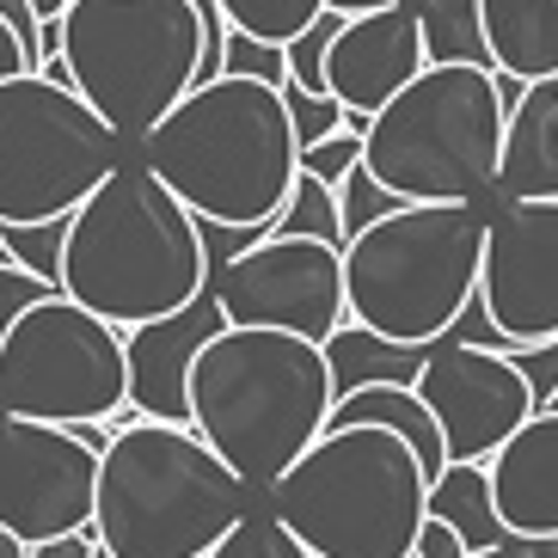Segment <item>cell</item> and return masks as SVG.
<instances>
[{
    "mask_svg": "<svg viewBox=\"0 0 558 558\" xmlns=\"http://www.w3.org/2000/svg\"><path fill=\"white\" fill-rule=\"evenodd\" d=\"M209 221L154 172L123 154L117 172L68 215L62 289L111 326H154L209 295Z\"/></svg>",
    "mask_w": 558,
    "mask_h": 558,
    "instance_id": "6da1fadb",
    "label": "cell"
},
{
    "mask_svg": "<svg viewBox=\"0 0 558 558\" xmlns=\"http://www.w3.org/2000/svg\"><path fill=\"white\" fill-rule=\"evenodd\" d=\"M135 154L215 228H270L301 179V135L277 81L215 74L154 123Z\"/></svg>",
    "mask_w": 558,
    "mask_h": 558,
    "instance_id": "7a4b0ae2",
    "label": "cell"
},
{
    "mask_svg": "<svg viewBox=\"0 0 558 558\" xmlns=\"http://www.w3.org/2000/svg\"><path fill=\"white\" fill-rule=\"evenodd\" d=\"M338 380L319 338L282 326H221L191 362V429L246 478L270 492L331 424Z\"/></svg>",
    "mask_w": 558,
    "mask_h": 558,
    "instance_id": "3957f363",
    "label": "cell"
},
{
    "mask_svg": "<svg viewBox=\"0 0 558 558\" xmlns=\"http://www.w3.org/2000/svg\"><path fill=\"white\" fill-rule=\"evenodd\" d=\"M258 504L209 436L166 417H117L99 460V541L117 558H203Z\"/></svg>",
    "mask_w": 558,
    "mask_h": 558,
    "instance_id": "277c9868",
    "label": "cell"
},
{
    "mask_svg": "<svg viewBox=\"0 0 558 558\" xmlns=\"http://www.w3.org/2000/svg\"><path fill=\"white\" fill-rule=\"evenodd\" d=\"M515 93L492 62H429L362 123V166L399 203H492Z\"/></svg>",
    "mask_w": 558,
    "mask_h": 558,
    "instance_id": "5b68a950",
    "label": "cell"
},
{
    "mask_svg": "<svg viewBox=\"0 0 558 558\" xmlns=\"http://www.w3.org/2000/svg\"><path fill=\"white\" fill-rule=\"evenodd\" d=\"M264 504L319 558H417L429 522L424 454L380 424L326 429Z\"/></svg>",
    "mask_w": 558,
    "mask_h": 558,
    "instance_id": "8992f818",
    "label": "cell"
},
{
    "mask_svg": "<svg viewBox=\"0 0 558 558\" xmlns=\"http://www.w3.org/2000/svg\"><path fill=\"white\" fill-rule=\"evenodd\" d=\"M492 203H399L375 228L350 233V319L393 344H436L473 313L485 270Z\"/></svg>",
    "mask_w": 558,
    "mask_h": 558,
    "instance_id": "52a82bcc",
    "label": "cell"
},
{
    "mask_svg": "<svg viewBox=\"0 0 558 558\" xmlns=\"http://www.w3.org/2000/svg\"><path fill=\"white\" fill-rule=\"evenodd\" d=\"M203 0H74L62 13L68 81L111 117L130 148L203 81Z\"/></svg>",
    "mask_w": 558,
    "mask_h": 558,
    "instance_id": "ba28073f",
    "label": "cell"
},
{
    "mask_svg": "<svg viewBox=\"0 0 558 558\" xmlns=\"http://www.w3.org/2000/svg\"><path fill=\"white\" fill-rule=\"evenodd\" d=\"M123 135L74 81L25 68L0 86V221H62L123 160Z\"/></svg>",
    "mask_w": 558,
    "mask_h": 558,
    "instance_id": "9c48e42d",
    "label": "cell"
},
{
    "mask_svg": "<svg viewBox=\"0 0 558 558\" xmlns=\"http://www.w3.org/2000/svg\"><path fill=\"white\" fill-rule=\"evenodd\" d=\"M0 411L44 424H111L130 405V331L74 301L44 295L0 331Z\"/></svg>",
    "mask_w": 558,
    "mask_h": 558,
    "instance_id": "30bf717a",
    "label": "cell"
},
{
    "mask_svg": "<svg viewBox=\"0 0 558 558\" xmlns=\"http://www.w3.org/2000/svg\"><path fill=\"white\" fill-rule=\"evenodd\" d=\"M228 326H282L326 344L350 319L344 246L301 240V233H258L209 277Z\"/></svg>",
    "mask_w": 558,
    "mask_h": 558,
    "instance_id": "8fae6325",
    "label": "cell"
},
{
    "mask_svg": "<svg viewBox=\"0 0 558 558\" xmlns=\"http://www.w3.org/2000/svg\"><path fill=\"white\" fill-rule=\"evenodd\" d=\"M99 460L74 424L0 411V527L25 546L99 527Z\"/></svg>",
    "mask_w": 558,
    "mask_h": 558,
    "instance_id": "7c38bea8",
    "label": "cell"
},
{
    "mask_svg": "<svg viewBox=\"0 0 558 558\" xmlns=\"http://www.w3.org/2000/svg\"><path fill=\"white\" fill-rule=\"evenodd\" d=\"M417 393L429 399L436 424L448 436V460H492L515 429L541 411L527 375L515 368L509 344L485 338H436L417 368Z\"/></svg>",
    "mask_w": 558,
    "mask_h": 558,
    "instance_id": "4fadbf2b",
    "label": "cell"
},
{
    "mask_svg": "<svg viewBox=\"0 0 558 558\" xmlns=\"http://www.w3.org/2000/svg\"><path fill=\"white\" fill-rule=\"evenodd\" d=\"M478 301L504 344L558 338V197H497Z\"/></svg>",
    "mask_w": 558,
    "mask_h": 558,
    "instance_id": "5bb4252c",
    "label": "cell"
},
{
    "mask_svg": "<svg viewBox=\"0 0 558 558\" xmlns=\"http://www.w3.org/2000/svg\"><path fill=\"white\" fill-rule=\"evenodd\" d=\"M429 68V44H424V19L411 0L399 7H375V13H350L338 44L326 56V93L350 105V117L380 111L387 99H399L417 74Z\"/></svg>",
    "mask_w": 558,
    "mask_h": 558,
    "instance_id": "9a60e30c",
    "label": "cell"
},
{
    "mask_svg": "<svg viewBox=\"0 0 558 558\" xmlns=\"http://www.w3.org/2000/svg\"><path fill=\"white\" fill-rule=\"evenodd\" d=\"M228 326L221 301L197 295L184 313L154 319V326H130V405L142 417H166V424H191V362Z\"/></svg>",
    "mask_w": 558,
    "mask_h": 558,
    "instance_id": "2e32d148",
    "label": "cell"
},
{
    "mask_svg": "<svg viewBox=\"0 0 558 558\" xmlns=\"http://www.w3.org/2000/svg\"><path fill=\"white\" fill-rule=\"evenodd\" d=\"M492 492L515 541L558 534V411H534L492 454Z\"/></svg>",
    "mask_w": 558,
    "mask_h": 558,
    "instance_id": "e0dca14e",
    "label": "cell"
},
{
    "mask_svg": "<svg viewBox=\"0 0 558 558\" xmlns=\"http://www.w3.org/2000/svg\"><path fill=\"white\" fill-rule=\"evenodd\" d=\"M497 197H558V81H527L509 99Z\"/></svg>",
    "mask_w": 558,
    "mask_h": 558,
    "instance_id": "ac0fdd59",
    "label": "cell"
},
{
    "mask_svg": "<svg viewBox=\"0 0 558 558\" xmlns=\"http://www.w3.org/2000/svg\"><path fill=\"white\" fill-rule=\"evenodd\" d=\"M478 19L509 81H558V0H478Z\"/></svg>",
    "mask_w": 558,
    "mask_h": 558,
    "instance_id": "d6986e66",
    "label": "cell"
},
{
    "mask_svg": "<svg viewBox=\"0 0 558 558\" xmlns=\"http://www.w3.org/2000/svg\"><path fill=\"white\" fill-rule=\"evenodd\" d=\"M350 424H380V429H399L417 454H424L429 478L448 473V436L436 424L429 399L417 393V380H375V387H356V393H338L331 405V424L326 429H350Z\"/></svg>",
    "mask_w": 558,
    "mask_h": 558,
    "instance_id": "ffe728a7",
    "label": "cell"
},
{
    "mask_svg": "<svg viewBox=\"0 0 558 558\" xmlns=\"http://www.w3.org/2000/svg\"><path fill=\"white\" fill-rule=\"evenodd\" d=\"M429 515L454 527L473 553L515 541L492 492V460H448V473L429 478Z\"/></svg>",
    "mask_w": 558,
    "mask_h": 558,
    "instance_id": "44dd1931",
    "label": "cell"
},
{
    "mask_svg": "<svg viewBox=\"0 0 558 558\" xmlns=\"http://www.w3.org/2000/svg\"><path fill=\"white\" fill-rule=\"evenodd\" d=\"M429 344H393L368 331L362 319H344V326L326 338V362H331V380L338 393H356V387H375V380H417Z\"/></svg>",
    "mask_w": 558,
    "mask_h": 558,
    "instance_id": "7402d4cb",
    "label": "cell"
},
{
    "mask_svg": "<svg viewBox=\"0 0 558 558\" xmlns=\"http://www.w3.org/2000/svg\"><path fill=\"white\" fill-rule=\"evenodd\" d=\"M417 19H424L429 62H492L478 0H424V7H417Z\"/></svg>",
    "mask_w": 558,
    "mask_h": 558,
    "instance_id": "603a6c76",
    "label": "cell"
},
{
    "mask_svg": "<svg viewBox=\"0 0 558 558\" xmlns=\"http://www.w3.org/2000/svg\"><path fill=\"white\" fill-rule=\"evenodd\" d=\"M264 233H301V240H331V246H350V228H344V203H338V184L301 172L289 203L277 209V221Z\"/></svg>",
    "mask_w": 558,
    "mask_h": 558,
    "instance_id": "cb8c5ba5",
    "label": "cell"
},
{
    "mask_svg": "<svg viewBox=\"0 0 558 558\" xmlns=\"http://www.w3.org/2000/svg\"><path fill=\"white\" fill-rule=\"evenodd\" d=\"M203 558H319V553H313L295 527H289L277 509L258 497V504H252L246 515H240V522H233Z\"/></svg>",
    "mask_w": 558,
    "mask_h": 558,
    "instance_id": "d4e9b609",
    "label": "cell"
},
{
    "mask_svg": "<svg viewBox=\"0 0 558 558\" xmlns=\"http://www.w3.org/2000/svg\"><path fill=\"white\" fill-rule=\"evenodd\" d=\"M215 7L228 13L233 32H252V37H264V44H295L331 0H215Z\"/></svg>",
    "mask_w": 558,
    "mask_h": 558,
    "instance_id": "484cf974",
    "label": "cell"
},
{
    "mask_svg": "<svg viewBox=\"0 0 558 558\" xmlns=\"http://www.w3.org/2000/svg\"><path fill=\"white\" fill-rule=\"evenodd\" d=\"M282 99H289V117H295L301 148H313V142L338 135L344 123H362V117H350V105L338 99V93H313V86H301V81L282 86Z\"/></svg>",
    "mask_w": 558,
    "mask_h": 558,
    "instance_id": "4316f807",
    "label": "cell"
},
{
    "mask_svg": "<svg viewBox=\"0 0 558 558\" xmlns=\"http://www.w3.org/2000/svg\"><path fill=\"white\" fill-rule=\"evenodd\" d=\"M7 228V246L19 264H32L37 277L62 282V252H68V215L62 221H0Z\"/></svg>",
    "mask_w": 558,
    "mask_h": 558,
    "instance_id": "83f0119b",
    "label": "cell"
},
{
    "mask_svg": "<svg viewBox=\"0 0 558 558\" xmlns=\"http://www.w3.org/2000/svg\"><path fill=\"white\" fill-rule=\"evenodd\" d=\"M344 19H350V13L326 7V13L313 19L295 44H289V81L313 86V93H326V56H331V44H338V32H344Z\"/></svg>",
    "mask_w": 558,
    "mask_h": 558,
    "instance_id": "f1b7e54d",
    "label": "cell"
},
{
    "mask_svg": "<svg viewBox=\"0 0 558 558\" xmlns=\"http://www.w3.org/2000/svg\"><path fill=\"white\" fill-rule=\"evenodd\" d=\"M221 74H258V81L289 86V44H264V37H252V32H228Z\"/></svg>",
    "mask_w": 558,
    "mask_h": 558,
    "instance_id": "f546056e",
    "label": "cell"
},
{
    "mask_svg": "<svg viewBox=\"0 0 558 558\" xmlns=\"http://www.w3.org/2000/svg\"><path fill=\"white\" fill-rule=\"evenodd\" d=\"M362 154H368L362 123H350V130H338V135H326V142L301 148V172H313V179H326V184H344L350 172L362 166Z\"/></svg>",
    "mask_w": 558,
    "mask_h": 558,
    "instance_id": "4dcf8cb0",
    "label": "cell"
},
{
    "mask_svg": "<svg viewBox=\"0 0 558 558\" xmlns=\"http://www.w3.org/2000/svg\"><path fill=\"white\" fill-rule=\"evenodd\" d=\"M338 203H344V228H350V233L375 228L380 215H393V209H399V197L375 179V172H368V166H356V172L338 184Z\"/></svg>",
    "mask_w": 558,
    "mask_h": 558,
    "instance_id": "1f68e13d",
    "label": "cell"
},
{
    "mask_svg": "<svg viewBox=\"0 0 558 558\" xmlns=\"http://www.w3.org/2000/svg\"><path fill=\"white\" fill-rule=\"evenodd\" d=\"M56 289H62V282H50V277H37L32 264H0V331L13 326L19 313H32L37 301L44 295H56Z\"/></svg>",
    "mask_w": 558,
    "mask_h": 558,
    "instance_id": "d6a6232c",
    "label": "cell"
},
{
    "mask_svg": "<svg viewBox=\"0 0 558 558\" xmlns=\"http://www.w3.org/2000/svg\"><path fill=\"white\" fill-rule=\"evenodd\" d=\"M509 356H515V368L527 375V387H534V399H541V411L558 399V338H541V344H509Z\"/></svg>",
    "mask_w": 558,
    "mask_h": 558,
    "instance_id": "836d02e7",
    "label": "cell"
},
{
    "mask_svg": "<svg viewBox=\"0 0 558 558\" xmlns=\"http://www.w3.org/2000/svg\"><path fill=\"white\" fill-rule=\"evenodd\" d=\"M25 68H37V50L25 44V32H19L13 19L0 13V86L13 81V74H25Z\"/></svg>",
    "mask_w": 558,
    "mask_h": 558,
    "instance_id": "e575fe53",
    "label": "cell"
},
{
    "mask_svg": "<svg viewBox=\"0 0 558 558\" xmlns=\"http://www.w3.org/2000/svg\"><path fill=\"white\" fill-rule=\"evenodd\" d=\"M417 558H473V546L460 541L448 522H436V515H429V522H424V541H417Z\"/></svg>",
    "mask_w": 558,
    "mask_h": 558,
    "instance_id": "d590c367",
    "label": "cell"
},
{
    "mask_svg": "<svg viewBox=\"0 0 558 558\" xmlns=\"http://www.w3.org/2000/svg\"><path fill=\"white\" fill-rule=\"evenodd\" d=\"M99 553V527H81V534H56V541H37L32 558H93Z\"/></svg>",
    "mask_w": 558,
    "mask_h": 558,
    "instance_id": "8d00e7d4",
    "label": "cell"
},
{
    "mask_svg": "<svg viewBox=\"0 0 558 558\" xmlns=\"http://www.w3.org/2000/svg\"><path fill=\"white\" fill-rule=\"evenodd\" d=\"M473 558H534V553H527V541H504V546H485Z\"/></svg>",
    "mask_w": 558,
    "mask_h": 558,
    "instance_id": "74e56055",
    "label": "cell"
},
{
    "mask_svg": "<svg viewBox=\"0 0 558 558\" xmlns=\"http://www.w3.org/2000/svg\"><path fill=\"white\" fill-rule=\"evenodd\" d=\"M0 558H32V546L19 541L13 527H0Z\"/></svg>",
    "mask_w": 558,
    "mask_h": 558,
    "instance_id": "f35d334b",
    "label": "cell"
},
{
    "mask_svg": "<svg viewBox=\"0 0 558 558\" xmlns=\"http://www.w3.org/2000/svg\"><path fill=\"white\" fill-rule=\"evenodd\" d=\"M338 13H375V7H399V0H331Z\"/></svg>",
    "mask_w": 558,
    "mask_h": 558,
    "instance_id": "ab89813d",
    "label": "cell"
},
{
    "mask_svg": "<svg viewBox=\"0 0 558 558\" xmlns=\"http://www.w3.org/2000/svg\"><path fill=\"white\" fill-rule=\"evenodd\" d=\"M32 7H37V19H44V25H50V19H62L68 7H74V0H32Z\"/></svg>",
    "mask_w": 558,
    "mask_h": 558,
    "instance_id": "60d3db41",
    "label": "cell"
},
{
    "mask_svg": "<svg viewBox=\"0 0 558 558\" xmlns=\"http://www.w3.org/2000/svg\"><path fill=\"white\" fill-rule=\"evenodd\" d=\"M93 558H117V553H111V546H105V541H99V553H93Z\"/></svg>",
    "mask_w": 558,
    "mask_h": 558,
    "instance_id": "b9f144b4",
    "label": "cell"
},
{
    "mask_svg": "<svg viewBox=\"0 0 558 558\" xmlns=\"http://www.w3.org/2000/svg\"><path fill=\"white\" fill-rule=\"evenodd\" d=\"M553 411H558V399H553Z\"/></svg>",
    "mask_w": 558,
    "mask_h": 558,
    "instance_id": "7bdbcfd3",
    "label": "cell"
}]
</instances>
